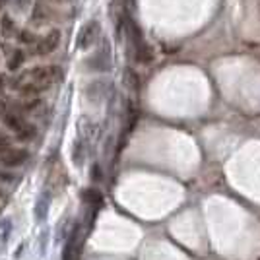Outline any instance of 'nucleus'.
<instances>
[{
  "mask_svg": "<svg viewBox=\"0 0 260 260\" xmlns=\"http://www.w3.org/2000/svg\"><path fill=\"white\" fill-rule=\"evenodd\" d=\"M130 28H132V43H134L136 60H138V62H142V64H150V62L154 60V49H152V47L142 39L140 29L136 28L132 22H130Z\"/></svg>",
  "mask_w": 260,
  "mask_h": 260,
  "instance_id": "nucleus-1",
  "label": "nucleus"
},
{
  "mask_svg": "<svg viewBox=\"0 0 260 260\" xmlns=\"http://www.w3.org/2000/svg\"><path fill=\"white\" fill-rule=\"evenodd\" d=\"M60 45V31L58 29H51L45 37H41L37 43H35V49H33V55L35 57H49L51 53H55Z\"/></svg>",
  "mask_w": 260,
  "mask_h": 260,
  "instance_id": "nucleus-2",
  "label": "nucleus"
},
{
  "mask_svg": "<svg viewBox=\"0 0 260 260\" xmlns=\"http://www.w3.org/2000/svg\"><path fill=\"white\" fill-rule=\"evenodd\" d=\"M28 159H29V152L26 148H12V150L6 152L4 156H0V163H2V167H6V169H14V167L24 165Z\"/></svg>",
  "mask_w": 260,
  "mask_h": 260,
  "instance_id": "nucleus-3",
  "label": "nucleus"
},
{
  "mask_svg": "<svg viewBox=\"0 0 260 260\" xmlns=\"http://www.w3.org/2000/svg\"><path fill=\"white\" fill-rule=\"evenodd\" d=\"M99 31H101V28H99L97 22H89V24L84 26V28L80 29V33H78V47H80V49L91 47V45L95 43Z\"/></svg>",
  "mask_w": 260,
  "mask_h": 260,
  "instance_id": "nucleus-4",
  "label": "nucleus"
},
{
  "mask_svg": "<svg viewBox=\"0 0 260 260\" xmlns=\"http://www.w3.org/2000/svg\"><path fill=\"white\" fill-rule=\"evenodd\" d=\"M49 14H51V10H49V6L45 4V0H37L35 2V8H33V24H37V26H41L45 24L47 20H49Z\"/></svg>",
  "mask_w": 260,
  "mask_h": 260,
  "instance_id": "nucleus-5",
  "label": "nucleus"
},
{
  "mask_svg": "<svg viewBox=\"0 0 260 260\" xmlns=\"http://www.w3.org/2000/svg\"><path fill=\"white\" fill-rule=\"evenodd\" d=\"M26 62V53L22 49H14L10 53V58H8V70L10 72H18Z\"/></svg>",
  "mask_w": 260,
  "mask_h": 260,
  "instance_id": "nucleus-6",
  "label": "nucleus"
},
{
  "mask_svg": "<svg viewBox=\"0 0 260 260\" xmlns=\"http://www.w3.org/2000/svg\"><path fill=\"white\" fill-rule=\"evenodd\" d=\"M82 202L89 204V206H95V204H101L103 202V194L101 190H97V188H86V190H82Z\"/></svg>",
  "mask_w": 260,
  "mask_h": 260,
  "instance_id": "nucleus-7",
  "label": "nucleus"
},
{
  "mask_svg": "<svg viewBox=\"0 0 260 260\" xmlns=\"http://www.w3.org/2000/svg\"><path fill=\"white\" fill-rule=\"evenodd\" d=\"M35 126L33 124H29V122H24V126L16 132V138L20 140V142H29L33 136H35Z\"/></svg>",
  "mask_w": 260,
  "mask_h": 260,
  "instance_id": "nucleus-8",
  "label": "nucleus"
},
{
  "mask_svg": "<svg viewBox=\"0 0 260 260\" xmlns=\"http://www.w3.org/2000/svg\"><path fill=\"white\" fill-rule=\"evenodd\" d=\"M2 35L4 37H12V35H16L18 33V29H16V24H14V20L10 18L8 14H4L2 16Z\"/></svg>",
  "mask_w": 260,
  "mask_h": 260,
  "instance_id": "nucleus-9",
  "label": "nucleus"
},
{
  "mask_svg": "<svg viewBox=\"0 0 260 260\" xmlns=\"http://www.w3.org/2000/svg\"><path fill=\"white\" fill-rule=\"evenodd\" d=\"M16 39H18L22 45H35L37 43V35H35L33 31H29V29H20V31L16 33Z\"/></svg>",
  "mask_w": 260,
  "mask_h": 260,
  "instance_id": "nucleus-10",
  "label": "nucleus"
},
{
  "mask_svg": "<svg viewBox=\"0 0 260 260\" xmlns=\"http://www.w3.org/2000/svg\"><path fill=\"white\" fill-rule=\"evenodd\" d=\"M10 150H12V138L6 132H0V156H4Z\"/></svg>",
  "mask_w": 260,
  "mask_h": 260,
  "instance_id": "nucleus-11",
  "label": "nucleus"
},
{
  "mask_svg": "<svg viewBox=\"0 0 260 260\" xmlns=\"http://www.w3.org/2000/svg\"><path fill=\"white\" fill-rule=\"evenodd\" d=\"M14 173H10V171H0V181H4V183H10V181H14Z\"/></svg>",
  "mask_w": 260,
  "mask_h": 260,
  "instance_id": "nucleus-12",
  "label": "nucleus"
},
{
  "mask_svg": "<svg viewBox=\"0 0 260 260\" xmlns=\"http://www.w3.org/2000/svg\"><path fill=\"white\" fill-rule=\"evenodd\" d=\"M101 169H99V167H97V165H95V167H93V171H91V179H93V181H101L103 177H101Z\"/></svg>",
  "mask_w": 260,
  "mask_h": 260,
  "instance_id": "nucleus-13",
  "label": "nucleus"
},
{
  "mask_svg": "<svg viewBox=\"0 0 260 260\" xmlns=\"http://www.w3.org/2000/svg\"><path fill=\"white\" fill-rule=\"evenodd\" d=\"M4 86H6V78H4L2 74H0V89H2Z\"/></svg>",
  "mask_w": 260,
  "mask_h": 260,
  "instance_id": "nucleus-14",
  "label": "nucleus"
},
{
  "mask_svg": "<svg viewBox=\"0 0 260 260\" xmlns=\"http://www.w3.org/2000/svg\"><path fill=\"white\" fill-rule=\"evenodd\" d=\"M6 2H8V0H0V10H2V6H4Z\"/></svg>",
  "mask_w": 260,
  "mask_h": 260,
  "instance_id": "nucleus-15",
  "label": "nucleus"
}]
</instances>
